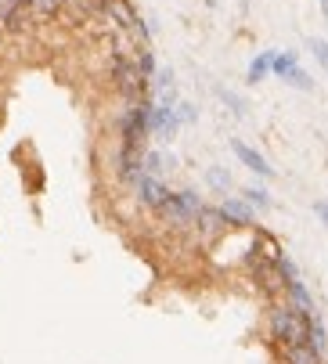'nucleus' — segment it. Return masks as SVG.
Masks as SVG:
<instances>
[{
  "label": "nucleus",
  "mask_w": 328,
  "mask_h": 364,
  "mask_svg": "<svg viewBox=\"0 0 328 364\" xmlns=\"http://www.w3.org/2000/svg\"><path fill=\"white\" fill-rule=\"evenodd\" d=\"M307 343H310L314 350H321V353L328 350V328H324V325H321L317 318L310 321V336H307Z\"/></svg>",
  "instance_id": "nucleus-18"
},
{
  "label": "nucleus",
  "mask_w": 328,
  "mask_h": 364,
  "mask_svg": "<svg viewBox=\"0 0 328 364\" xmlns=\"http://www.w3.org/2000/svg\"><path fill=\"white\" fill-rule=\"evenodd\" d=\"M202 205H206L202 195L191 191V188H184V191H170V198L159 205V217L166 220V224H174V228H191Z\"/></svg>",
  "instance_id": "nucleus-3"
},
{
  "label": "nucleus",
  "mask_w": 328,
  "mask_h": 364,
  "mask_svg": "<svg viewBox=\"0 0 328 364\" xmlns=\"http://www.w3.org/2000/svg\"><path fill=\"white\" fill-rule=\"evenodd\" d=\"M282 364H321V350H314L310 343H296V346H285L278 350Z\"/></svg>",
  "instance_id": "nucleus-11"
},
{
  "label": "nucleus",
  "mask_w": 328,
  "mask_h": 364,
  "mask_svg": "<svg viewBox=\"0 0 328 364\" xmlns=\"http://www.w3.org/2000/svg\"><path fill=\"white\" fill-rule=\"evenodd\" d=\"M321 11H324V15H328V0H321Z\"/></svg>",
  "instance_id": "nucleus-22"
},
{
  "label": "nucleus",
  "mask_w": 328,
  "mask_h": 364,
  "mask_svg": "<svg viewBox=\"0 0 328 364\" xmlns=\"http://www.w3.org/2000/svg\"><path fill=\"white\" fill-rule=\"evenodd\" d=\"M206 184H209L213 191H231L235 181H231V173H228L224 166H209V170H206Z\"/></svg>",
  "instance_id": "nucleus-16"
},
{
  "label": "nucleus",
  "mask_w": 328,
  "mask_h": 364,
  "mask_svg": "<svg viewBox=\"0 0 328 364\" xmlns=\"http://www.w3.org/2000/svg\"><path fill=\"white\" fill-rule=\"evenodd\" d=\"M152 101H162V105H177V83L170 69H155L152 76Z\"/></svg>",
  "instance_id": "nucleus-9"
},
{
  "label": "nucleus",
  "mask_w": 328,
  "mask_h": 364,
  "mask_svg": "<svg viewBox=\"0 0 328 364\" xmlns=\"http://www.w3.org/2000/svg\"><path fill=\"white\" fill-rule=\"evenodd\" d=\"M152 137L159 141H170L177 130H181V116H177V105H162V101H152Z\"/></svg>",
  "instance_id": "nucleus-6"
},
{
  "label": "nucleus",
  "mask_w": 328,
  "mask_h": 364,
  "mask_svg": "<svg viewBox=\"0 0 328 364\" xmlns=\"http://www.w3.org/2000/svg\"><path fill=\"white\" fill-rule=\"evenodd\" d=\"M310 321H314V314H303L300 306H292V303H275V306H270V318H267L270 343H275L278 350L296 346V343H307Z\"/></svg>",
  "instance_id": "nucleus-1"
},
{
  "label": "nucleus",
  "mask_w": 328,
  "mask_h": 364,
  "mask_svg": "<svg viewBox=\"0 0 328 364\" xmlns=\"http://www.w3.org/2000/svg\"><path fill=\"white\" fill-rule=\"evenodd\" d=\"M285 292H289V303H292V306H300L303 314H314V299H310V292H307V285H303L300 278H292V282L285 285Z\"/></svg>",
  "instance_id": "nucleus-14"
},
{
  "label": "nucleus",
  "mask_w": 328,
  "mask_h": 364,
  "mask_svg": "<svg viewBox=\"0 0 328 364\" xmlns=\"http://www.w3.org/2000/svg\"><path fill=\"white\" fill-rule=\"evenodd\" d=\"M141 170L144 173H152V177H162V173H170V170H177V159L174 155H166V151H148L144 148V159H141Z\"/></svg>",
  "instance_id": "nucleus-10"
},
{
  "label": "nucleus",
  "mask_w": 328,
  "mask_h": 364,
  "mask_svg": "<svg viewBox=\"0 0 328 364\" xmlns=\"http://www.w3.org/2000/svg\"><path fill=\"white\" fill-rule=\"evenodd\" d=\"M314 213H317V220H321V224L328 228V198H321V202L314 205Z\"/></svg>",
  "instance_id": "nucleus-21"
},
{
  "label": "nucleus",
  "mask_w": 328,
  "mask_h": 364,
  "mask_svg": "<svg viewBox=\"0 0 328 364\" xmlns=\"http://www.w3.org/2000/svg\"><path fill=\"white\" fill-rule=\"evenodd\" d=\"M221 213H224L228 228H253V220H256V210H253L242 195L224 198V202H221Z\"/></svg>",
  "instance_id": "nucleus-8"
},
{
  "label": "nucleus",
  "mask_w": 328,
  "mask_h": 364,
  "mask_svg": "<svg viewBox=\"0 0 328 364\" xmlns=\"http://www.w3.org/2000/svg\"><path fill=\"white\" fill-rule=\"evenodd\" d=\"M270 65H275V50H260V55L249 62V69H245V83H263L267 76H270Z\"/></svg>",
  "instance_id": "nucleus-12"
},
{
  "label": "nucleus",
  "mask_w": 328,
  "mask_h": 364,
  "mask_svg": "<svg viewBox=\"0 0 328 364\" xmlns=\"http://www.w3.org/2000/svg\"><path fill=\"white\" fill-rule=\"evenodd\" d=\"M310 50H314V58L321 62V69L328 73V40H317V36H314V40H310Z\"/></svg>",
  "instance_id": "nucleus-19"
},
{
  "label": "nucleus",
  "mask_w": 328,
  "mask_h": 364,
  "mask_svg": "<svg viewBox=\"0 0 328 364\" xmlns=\"http://www.w3.org/2000/svg\"><path fill=\"white\" fill-rule=\"evenodd\" d=\"M29 8H33L36 22H51V18H58L65 11V0H29Z\"/></svg>",
  "instance_id": "nucleus-13"
},
{
  "label": "nucleus",
  "mask_w": 328,
  "mask_h": 364,
  "mask_svg": "<svg viewBox=\"0 0 328 364\" xmlns=\"http://www.w3.org/2000/svg\"><path fill=\"white\" fill-rule=\"evenodd\" d=\"M270 73H275L278 80H285L289 87H296V90H314V80H310V73L300 65L296 50H275V65H270Z\"/></svg>",
  "instance_id": "nucleus-4"
},
{
  "label": "nucleus",
  "mask_w": 328,
  "mask_h": 364,
  "mask_svg": "<svg viewBox=\"0 0 328 364\" xmlns=\"http://www.w3.org/2000/svg\"><path fill=\"white\" fill-rule=\"evenodd\" d=\"M177 116H181V127H191V123L199 119L195 105H188V101H177Z\"/></svg>",
  "instance_id": "nucleus-20"
},
{
  "label": "nucleus",
  "mask_w": 328,
  "mask_h": 364,
  "mask_svg": "<svg viewBox=\"0 0 328 364\" xmlns=\"http://www.w3.org/2000/svg\"><path fill=\"white\" fill-rule=\"evenodd\" d=\"M216 97H221L235 116H245V109H249V105H245V97H242V94H235V90H228V87H216Z\"/></svg>",
  "instance_id": "nucleus-17"
},
{
  "label": "nucleus",
  "mask_w": 328,
  "mask_h": 364,
  "mask_svg": "<svg viewBox=\"0 0 328 364\" xmlns=\"http://www.w3.org/2000/svg\"><path fill=\"white\" fill-rule=\"evenodd\" d=\"M242 198L253 205V210H270V191H267V188H260V184L242 188Z\"/></svg>",
  "instance_id": "nucleus-15"
},
{
  "label": "nucleus",
  "mask_w": 328,
  "mask_h": 364,
  "mask_svg": "<svg viewBox=\"0 0 328 364\" xmlns=\"http://www.w3.org/2000/svg\"><path fill=\"white\" fill-rule=\"evenodd\" d=\"M134 191H137V202L144 205V210H155V213H159V205L170 198V188L162 184V177H152V173H144V170H141V177L134 181Z\"/></svg>",
  "instance_id": "nucleus-5"
},
{
  "label": "nucleus",
  "mask_w": 328,
  "mask_h": 364,
  "mask_svg": "<svg viewBox=\"0 0 328 364\" xmlns=\"http://www.w3.org/2000/svg\"><path fill=\"white\" fill-rule=\"evenodd\" d=\"M108 80H112V87H116V94H120L123 101H141V97L152 94V80L141 73L134 47L116 50V55H112V65H108Z\"/></svg>",
  "instance_id": "nucleus-2"
},
{
  "label": "nucleus",
  "mask_w": 328,
  "mask_h": 364,
  "mask_svg": "<svg viewBox=\"0 0 328 364\" xmlns=\"http://www.w3.org/2000/svg\"><path fill=\"white\" fill-rule=\"evenodd\" d=\"M231 151H235V159L245 166V170H253L256 177H263V181H270L275 177V166H270L263 155L253 148V144H245V141H238V137H231Z\"/></svg>",
  "instance_id": "nucleus-7"
}]
</instances>
